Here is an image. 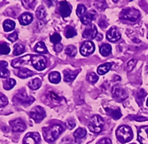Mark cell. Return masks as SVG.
Segmentation results:
<instances>
[{
    "instance_id": "16",
    "label": "cell",
    "mask_w": 148,
    "mask_h": 144,
    "mask_svg": "<svg viewBox=\"0 0 148 144\" xmlns=\"http://www.w3.org/2000/svg\"><path fill=\"white\" fill-rule=\"evenodd\" d=\"M95 16H96V12H95V11L92 10V11H90L88 12H85V14L82 16V18H81L80 20H81V21H82L83 24L89 25L94 20Z\"/></svg>"
},
{
    "instance_id": "38",
    "label": "cell",
    "mask_w": 148,
    "mask_h": 144,
    "mask_svg": "<svg viewBox=\"0 0 148 144\" xmlns=\"http://www.w3.org/2000/svg\"><path fill=\"white\" fill-rule=\"evenodd\" d=\"M9 52H10V48L6 43H0V54L7 55Z\"/></svg>"
},
{
    "instance_id": "32",
    "label": "cell",
    "mask_w": 148,
    "mask_h": 144,
    "mask_svg": "<svg viewBox=\"0 0 148 144\" xmlns=\"http://www.w3.org/2000/svg\"><path fill=\"white\" fill-rule=\"evenodd\" d=\"M24 51H25V47L21 43H17L13 46V55L14 56H19L22 54Z\"/></svg>"
},
{
    "instance_id": "23",
    "label": "cell",
    "mask_w": 148,
    "mask_h": 144,
    "mask_svg": "<svg viewBox=\"0 0 148 144\" xmlns=\"http://www.w3.org/2000/svg\"><path fill=\"white\" fill-rule=\"evenodd\" d=\"M34 74V73L29 70V69H27V68H21L17 72V76L21 78V79H27V78L31 77Z\"/></svg>"
},
{
    "instance_id": "44",
    "label": "cell",
    "mask_w": 148,
    "mask_h": 144,
    "mask_svg": "<svg viewBox=\"0 0 148 144\" xmlns=\"http://www.w3.org/2000/svg\"><path fill=\"white\" fill-rule=\"evenodd\" d=\"M66 126H68V127H69V129H73V128L75 126V120H74L73 119L69 120L68 122H66Z\"/></svg>"
},
{
    "instance_id": "48",
    "label": "cell",
    "mask_w": 148,
    "mask_h": 144,
    "mask_svg": "<svg viewBox=\"0 0 148 144\" xmlns=\"http://www.w3.org/2000/svg\"><path fill=\"white\" fill-rule=\"evenodd\" d=\"M62 48H63L62 44L58 43V44H56V45L54 46V50H55V51H57V52H60V51H61V50H62Z\"/></svg>"
},
{
    "instance_id": "25",
    "label": "cell",
    "mask_w": 148,
    "mask_h": 144,
    "mask_svg": "<svg viewBox=\"0 0 148 144\" xmlns=\"http://www.w3.org/2000/svg\"><path fill=\"white\" fill-rule=\"evenodd\" d=\"M60 80H61V76L59 72H51L49 74V81L53 84L59 83Z\"/></svg>"
},
{
    "instance_id": "30",
    "label": "cell",
    "mask_w": 148,
    "mask_h": 144,
    "mask_svg": "<svg viewBox=\"0 0 148 144\" xmlns=\"http://www.w3.org/2000/svg\"><path fill=\"white\" fill-rule=\"evenodd\" d=\"M15 84H16L15 80H14V79H12V78H10V79L5 81V82H3V87H4V88H5V90H10V89H12L13 87L15 86Z\"/></svg>"
},
{
    "instance_id": "51",
    "label": "cell",
    "mask_w": 148,
    "mask_h": 144,
    "mask_svg": "<svg viewBox=\"0 0 148 144\" xmlns=\"http://www.w3.org/2000/svg\"><path fill=\"white\" fill-rule=\"evenodd\" d=\"M146 105L148 106V99H147V101H146Z\"/></svg>"
},
{
    "instance_id": "33",
    "label": "cell",
    "mask_w": 148,
    "mask_h": 144,
    "mask_svg": "<svg viewBox=\"0 0 148 144\" xmlns=\"http://www.w3.org/2000/svg\"><path fill=\"white\" fill-rule=\"evenodd\" d=\"M87 80H88V82H89L90 83L94 84V83H96V82H98V80H99V76H98L97 73L91 72V73H88V75H87Z\"/></svg>"
},
{
    "instance_id": "34",
    "label": "cell",
    "mask_w": 148,
    "mask_h": 144,
    "mask_svg": "<svg viewBox=\"0 0 148 144\" xmlns=\"http://www.w3.org/2000/svg\"><path fill=\"white\" fill-rule=\"evenodd\" d=\"M76 35H77V33H76L75 28H73V27H68V28H66V32H65V35H66V38H72V37L75 36Z\"/></svg>"
},
{
    "instance_id": "14",
    "label": "cell",
    "mask_w": 148,
    "mask_h": 144,
    "mask_svg": "<svg viewBox=\"0 0 148 144\" xmlns=\"http://www.w3.org/2000/svg\"><path fill=\"white\" fill-rule=\"evenodd\" d=\"M10 125L12 126V129L13 132H16V133H19V132H23V131L26 129V125L25 123L21 120H12L10 122Z\"/></svg>"
},
{
    "instance_id": "13",
    "label": "cell",
    "mask_w": 148,
    "mask_h": 144,
    "mask_svg": "<svg viewBox=\"0 0 148 144\" xmlns=\"http://www.w3.org/2000/svg\"><path fill=\"white\" fill-rule=\"evenodd\" d=\"M71 5L66 2V1H61L60 3V15L64 18L69 17L72 12Z\"/></svg>"
},
{
    "instance_id": "26",
    "label": "cell",
    "mask_w": 148,
    "mask_h": 144,
    "mask_svg": "<svg viewBox=\"0 0 148 144\" xmlns=\"http://www.w3.org/2000/svg\"><path fill=\"white\" fill-rule=\"evenodd\" d=\"M99 51H100V54H101L103 57H107L108 55H110V53H111V51H112V47H111L110 44H107V43L102 44V45L100 46Z\"/></svg>"
},
{
    "instance_id": "43",
    "label": "cell",
    "mask_w": 148,
    "mask_h": 144,
    "mask_svg": "<svg viewBox=\"0 0 148 144\" xmlns=\"http://www.w3.org/2000/svg\"><path fill=\"white\" fill-rule=\"evenodd\" d=\"M18 39V34L17 32H13L12 34L9 35H8V40L11 41V42H15Z\"/></svg>"
},
{
    "instance_id": "46",
    "label": "cell",
    "mask_w": 148,
    "mask_h": 144,
    "mask_svg": "<svg viewBox=\"0 0 148 144\" xmlns=\"http://www.w3.org/2000/svg\"><path fill=\"white\" fill-rule=\"evenodd\" d=\"M97 144H112V141L108 138H104V139L100 140Z\"/></svg>"
},
{
    "instance_id": "52",
    "label": "cell",
    "mask_w": 148,
    "mask_h": 144,
    "mask_svg": "<svg viewBox=\"0 0 148 144\" xmlns=\"http://www.w3.org/2000/svg\"><path fill=\"white\" fill-rule=\"evenodd\" d=\"M131 144H135V143H131Z\"/></svg>"
},
{
    "instance_id": "2",
    "label": "cell",
    "mask_w": 148,
    "mask_h": 144,
    "mask_svg": "<svg viewBox=\"0 0 148 144\" xmlns=\"http://www.w3.org/2000/svg\"><path fill=\"white\" fill-rule=\"evenodd\" d=\"M116 137L121 143H126L130 141L133 138L132 129L128 126H119L116 130Z\"/></svg>"
},
{
    "instance_id": "21",
    "label": "cell",
    "mask_w": 148,
    "mask_h": 144,
    "mask_svg": "<svg viewBox=\"0 0 148 144\" xmlns=\"http://www.w3.org/2000/svg\"><path fill=\"white\" fill-rule=\"evenodd\" d=\"M10 76V71L7 69V62L0 61V78H7Z\"/></svg>"
},
{
    "instance_id": "47",
    "label": "cell",
    "mask_w": 148,
    "mask_h": 144,
    "mask_svg": "<svg viewBox=\"0 0 148 144\" xmlns=\"http://www.w3.org/2000/svg\"><path fill=\"white\" fill-rule=\"evenodd\" d=\"M130 119L134 120H138V121H142V120H147L146 118H144V117H131Z\"/></svg>"
},
{
    "instance_id": "36",
    "label": "cell",
    "mask_w": 148,
    "mask_h": 144,
    "mask_svg": "<svg viewBox=\"0 0 148 144\" xmlns=\"http://www.w3.org/2000/svg\"><path fill=\"white\" fill-rule=\"evenodd\" d=\"M85 12H86V7H85V5H82V4L78 5L77 9H76V14H77V16L81 19V18H82V16L85 14Z\"/></svg>"
},
{
    "instance_id": "29",
    "label": "cell",
    "mask_w": 148,
    "mask_h": 144,
    "mask_svg": "<svg viewBox=\"0 0 148 144\" xmlns=\"http://www.w3.org/2000/svg\"><path fill=\"white\" fill-rule=\"evenodd\" d=\"M35 50L36 52H38V53H42V54H46L47 52H48L47 48H46V46H45L44 42L37 43V44L35 47Z\"/></svg>"
},
{
    "instance_id": "17",
    "label": "cell",
    "mask_w": 148,
    "mask_h": 144,
    "mask_svg": "<svg viewBox=\"0 0 148 144\" xmlns=\"http://www.w3.org/2000/svg\"><path fill=\"white\" fill-rule=\"evenodd\" d=\"M19 21L23 26L29 25L33 21V15L30 12H24L19 17Z\"/></svg>"
},
{
    "instance_id": "10",
    "label": "cell",
    "mask_w": 148,
    "mask_h": 144,
    "mask_svg": "<svg viewBox=\"0 0 148 144\" xmlns=\"http://www.w3.org/2000/svg\"><path fill=\"white\" fill-rule=\"evenodd\" d=\"M94 50H95V45L94 43L90 41H87V42H84L83 43V45L81 46V49H80V52L81 54L84 57H87V56H90V54H92Z\"/></svg>"
},
{
    "instance_id": "41",
    "label": "cell",
    "mask_w": 148,
    "mask_h": 144,
    "mask_svg": "<svg viewBox=\"0 0 148 144\" xmlns=\"http://www.w3.org/2000/svg\"><path fill=\"white\" fill-rule=\"evenodd\" d=\"M7 103H8V100L6 96L4 94L0 93V107H5Z\"/></svg>"
},
{
    "instance_id": "12",
    "label": "cell",
    "mask_w": 148,
    "mask_h": 144,
    "mask_svg": "<svg viewBox=\"0 0 148 144\" xmlns=\"http://www.w3.org/2000/svg\"><path fill=\"white\" fill-rule=\"evenodd\" d=\"M138 140L141 144H148V126H142L138 129Z\"/></svg>"
},
{
    "instance_id": "6",
    "label": "cell",
    "mask_w": 148,
    "mask_h": 144,
    "mask_svg": "<svg viewBox=\"0 0 148 144\" xmlns=\"http://www.w3.org/2000/svg\"><path fill=\"white\" fill-rule=\"evenodd\" d=\"M32 65L37 71H42L46 67V59L45 57L40 55H32L31 58Z\"/></svg>"
},
{
    "instance_id": "4",
    "label": "cell",
    "mask_w": 148,
    "mask_h": 144,
    "mask_svg": "<svg viewBox=\"0 0 148 144\" xmlns=\"http://www.w3.org/2000/svg\"><path fill=\"white\" fill-rule=\"evenodd\" d=\"M104 126H105V123L102 118L99 115H94L91 118V120L88 125V127L90 132L100 133L104 128Z\"/></svg>"
},
{
    "instance_id": "18",
    "label": "cell",
    "mask_w": 148,
    "mask_h": 144,
    "mask_svg": "<svg viewBox=\"0 0 148 144\" xmlns=\"http://www.w3.org/2000/svg\"><path fill=\"white\" fill-rule=\"evenodd\" d=\"M106 112L108 114L110 117H112L114 120H119L121 117H122V112H121L120 109L118 108H108L106 107L105 108Z\"/></svg>"
},
{
    "instance_id": "19",
    "label": "cell",
    "mask_w": 148,
    "mask_h": 144,
    "mask_svg": "<svg viewBox=\"0 0 148 144\" xmlns=\"http://www.w3.org/2000/svg\"><path fill=\"white\" fill-rule=\"evenodd\" d=\"M79 73V70L77 71H69V70H66L64 72V81L66 82H73L75 79V77L77 76Z\"/></svg>"
},
{
    "instance_id": "24",
    "label": "cell",
    "mask_w": 148,
    "mask_h": 144,
    "mask_svg": "<svg viewBox=\"0 0 148 144\" xmlns=\"http://www.w3.org/2000/svg\"><path fill=\"white\" fill-rule=\"evenodd\" d=\"M42 85V80L39 79V78H35V79L31 80L29 83H28V86L30 89L32 90H36L38 89Z\"/></svg>"
},
{
    "instance_id": "15",
    "label": "cell",
    "mask_w": 148,
    "mask_h": 144,
    "mask_svg": "<svg viewBox=\"0 0 148 144\" xmlns=\"http://www.w3.org/2000/svg\"><path fill=\"white\" fill-rule=\"evenodd\" d=\"M98 35V29L95 25H91L90 28L86 29L83 33V36L86 39H94Z\"/></svg>"
},
{
    "instance_id": "37",
    "label": "cell",
    "mask_w": 148,
    "mask_h": 144,
    "mask_svg": "<svg viewBox=\"0 0 148 144\" xmlns=\"http://www.w3.org/2000/svg\"><path fill=\"white\" fill-rule=\"evenodd\" d=\"M50 40H51V42L52 43H54V44L56 45V44H58V43L61 41V36H60V34H58V33H54L53 35H51Z\"/></svg>"
},
{
    "instance_id": "22",
    "label": "cell",
    "mask_w": 148,
    "mask_h": 144,
    "mask_svg": "<svg viewBox=\"0 0 148 144\" xmlns=\"http://www.w3.org/2000/svg\"><path fill=\"white\" fill-rule=\"evenodd\" d=\"M111 67H112V64L111 63H106V64L100 65L99 67H98V69H97V73L99 75H104L106 73L109 72Z\"/></svg>"
},
{
    "instance_id": "8",
    "label": "cell",
    "mask_w": 148,
    "mask_h": 144,
    "mask_svg": "<svg viewBox=\"0 0 148 144\" xmlns=\"http://www.w3.org/2000/svg\"><path fill=\"white\" fill-rule=\"evenodd\" d=\"M40 141H41V136H40V134L38 133L32 132V133H28L25 135L22 143L23 144H39Z\"/></svg>"
},
{
    "instance_id": "3",
    "label": "cell",
    "mask_w": 148,
    "mask_h": 144,
    "mask_svg": "<svg viewBox=\"0 0 148 144\" xmlns=\"http://www.w3.org/2000/svg\"><path fill=\"white\" fill-rule=\"evenodd\" d=\"M140 17V12L135 8H125L122 11L120 18L124 20H129L131 22L137 21Z\"/></svg>"
},
{
    "instance_id": "49",
    "label": "cell",
    "mask_w": 148,
    "mask_h": 144,
    "mask_svg": "<svg viewBox=\"0 0 148 144\" xmlns=\"http://www.w3.org/2000/svg\"><path fill=\"white\" fill-rule=\"evenodd\" d=\"M99 26H100L101 28H105V27H106V26H107V24H106V22H105V21L101 20V21H100V23H99Z\"/></svg>"
},
{
    "instance_id": "28",
    "label": "cell",
    "mask_w": 148,
    "mask_h": 144,
    "mask_svg": "<svg viewBox=\"0 0 148 144\" xmlns=\"http://www.w3.org/2000/svg\"><path fill=\"white\" fill-rule=\"evenodd\" d=\"M86 134H87L86 130L84 128L79 127L74 132V137H75V140H82V139H84L85 137Z\"/></svg>"
},
{
    "instance_id": "35",
    "label": "cell",
    "mask_w": 148,
    "mask_h": 144,
    "mask_svg": "<svg viewBox=\"0 0 148 144\" xmlns=\"http://www.w3.org/2000/svg\"><path fill=\"white\" fill-rule=\"evenodd\" d=\"M36 15L37 18L40 19V20L45 19V16H46V12H45V8L42 7V6H40V7L36 11Z\"/></svg>"
},
{
    "instance_id": "45",
    "label": "cell",
    "mask_w": 148,
    "mask_h": 144,
    "mask_svg": "<svg viewBox=\"0 0 148 144\" xmlns=\"http://www.w3.org/2000/svg\"><path fill=\"white\" fill-rule=\"evenodd\" d=\"M48 96H49L50 98H51L53 101H58V100H60V97L58 95H56L55 93H53V92H50Z\"/></svg>"
},
{
    "instance_id": "20",
    "label": "cell",
    "mask_w": 148,
    "mask_h": 144,
    "mask_svg": "<svg viewBox=\"0 0 148 144\" xmlns=\"http://www.w3.org/2000/svg\"><path fill=\"white\" fill-rule=\"evenodd\" d=\"M16 99L21 103H25V104H30L31 103H33L34 98L33 97H29L28 95L26 94H21V93H18L16 95Z\"/></svg>"
},
{
    "instance_id": "31",
    "label": "cell",
    "mask_w": 148,
    "mask_h": 144,
    "mask_svg": "<svg viewBox=\"0 0 148 144\" xmlns=\"http://www.w3.org/2000/svg\"><path fill=\"white\" fill-rule=\"evenodd\" d=\"M65 52H66V54L68 56H69L71 58H74L77 53V49L74 45H69L68 47L66 48Z\"/></svg>"
},
{
    "instance_id": "50",
    "label": "cell",
    "mask_w": 148,
    "mask_h": 144,
    "mask_svg": "<svg viewBox=\"0 0 148 144\" xmlns=\"http://www.w3.org/2000/svg\"><path fill=\"white\" fill-rule=\"evenodd\" d=\"M97 39H98V41H99V40H101V39H102V35H97Z\"/></svg>"
},
{
    "instance_id": "42",
    "label": "cell",
    "mask_w": 148,
    "mask_h": 144,
    "mask_svg": "<svg viewBox=\"0 0 148 144\" xmlns=\"http://www.w3.org/2000/svg\"><path fill=\"white\" fill-rule=\"evenodd\" d=\"M22 5L26 8H34V6L36 5V1H25V0H23Z\"/></svg>"
},
{
    "instance_id": "11",
    "label": "cell",
    "mask_w": 148,
    "mask_h": 144,
    "mask_svg": "<svg viewBox=\"0 0 148 144\" xmlns=\"http://www.w3.org/2000/svg\"><path fill=\"white\" fill-rule=\"evenodd\" d=\"M106 39L110 42H117L121 39V33L117 28H111L106 33Z\"/></svg>"
},
{
    "instance_id": "39",
    "label": "cell",
    "mask_w": 148,
    "mask_h": 144,
    "mask_svg": "<svg viewBox=\"0 0 148 144\" xmlns=\"http://www.w3.org/2000/svg\"><path fill=\"white\" fill-rule=\"evenodd\" d=\"M145 96H146V92H145L144 89L141 88L138 91V92L137 93V100H138V102L142 104V102L144 101V99H145Z\"/></svg>"
},
{
    "instance_id": "9",
    "label": "cell",
    "mask_w": 148,
    "mask_h": 144,
    "mask_svg": "<svg viewBox=\"0 0 148 144\" xmlns=\"http://www.w3.org/2000/svg\"><path fill=\"white\" fill-rule=\"evenodd\" d=\"M31 58H32V55H26L24 57L16 58L12 61V67L14 68H20L23 67V65H29L31 62Z\"/></svg>"
},
{
    "instance_id": "1",
    "label": "cell",
    "mask_w": 148,
    "mask_h": 144,
    "mask_svg": "<svg viewBox=\"0 0 148 144\" xmlns=\"http://www.w3.org/2000/svg\"><path fill=\"white\" fill-rule=\"evenodd\" d=\"M64 126L61 125H54L51 127H45L43 130V135L47 142L54 141L62 132H64Z\"/></svg>"
},
{
    "instance_id": "5",
    "label": "cell",
    "mask_w": 148,
    "mask_h": 144,
    "mask_svg": "<svg viewBox=\"0 0 148 144\" xmlns=\"http://www.w3.org/2000/svg\"><path fill=\"white\" fill-rule=\"evenodd\" d=\"M112 96L114 97V100H116L117 102H123L124 100H126L128 98V93L127 91L121 88L119 86H114L113 89H112Z\"/></svg>"
},
{
    "instance_id": "7",
    "label": "cell",
    "mask_w": 148,
    "mask_h": 144,
    "mask_svg": "<svg viewBox=\"0 0 148 144\" xmlns=\"http://www.w3.org/2000/svg\"><path fill=\"white\" fill-rule=\"evenodd\" d=\"M45 115H46L45 114V111L42 107H40V106L35 107L29 112L30 118L33 120H35V122H36V123L41 122L45 118Z\"/></svg>"
},
{
    "instance_id": "27",
    "label": "cell",
    "mask_w": 148,
    "mask_h": 144,
    "mask_svg": "<svg viewBox=\"0 0 148 144\" xmlns=\"http://www.w3.org/2000/svg\"><path fill=\"white\" fill-rule=\"evenodd\" d=\"M3 28L5 32L12 31L15 28V22L12 20H5L3 23Z\"/></svg>"
},
{
    "instance_id": "40",
    "label": "cell",
    "mask_w": 148,
    "mask_h": 144,
    "mask_svg": "<svg viewBox=\"0 0 148 144\" xmlns=\"http://www.w3.org/2000/svg\"><path fill=\"white\" fill-rule=\"evenodd\" d=\"M136 64H137V60L136 59H130L129 62H128V64H127V68H126V70L128 71V72H130V71H132V69L134 68V67L136 65Z\"/></svg>"
}]
</instances>
